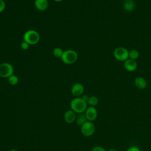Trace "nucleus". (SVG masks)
<instances>
[{"label":"nucleus","instance_id":"obj_1","mask_svg":"<svg viewBox=\"0 0 151 151\" xmlns=\"http://www.w3.org/2000/svg\"><path fill=\"white\" fill-rule=\"evenodd\" d=\"M70 108L76 113L81 114L85 112L87 108V103L83 100L81 97H75L70 102Z\"/></svg>","mask_w":151,"mask_h":151},{"label":"nucleus","instance_id":"obj_2","mask_svg":"<svg viewBox=\"0 0 151 151\" xmlns=\"http://www.w3.org/2000/svg\"><path fill=\"white\" fill-rule=\"evenodd\" d=\"M23 40L29 45H35L40 40L39 33L34 29H29L25 31L23 35Z\"/></svg>","mask_w":151,"mask_h":151},{"label":"nucleus","instance_id":"obj_3","mask_svg":"<svg viewBox=\"0 0 151 151\" xmlns=\"http://www.w3.org/2000/svg\"><path fill=\"white\" fill-rule=\"evenodd\" d=\"M61 59L65 64H72L77 61L78 59V54L73 50H66L64 51Z\"/></svg>","mask_w":151,"mask_h":151},{"label":"nucleus","instance_id":"obj_4","mask_svg":"<svg viewBox=\"0 0 151 151\" xmlns=\"http://www.w3.org/2000/svg\"><path fill=\"white\" fill-rule=\"evenodd\" d=\"M14 68L12 65L9 63H2L0 64V77L8 78L14 74Z\"/></svg>","mask_w":151,"mask_h":151},{"label":"nucleus","instance_id":"obj_5","mask_svg":"<svg viewBox=\"0 0 151 151\" xmlns=\"http://www.w3.org/2000/svg\"><path fill=\"white\" fill-rule=\"evenodd\" d=\"M129 52L126 48L119 47L114 50L113 56L118 61H125L129 58Z\"/></svg>","mask_w":151,"mask_h":151},{"label":"nucleus","instance_id":"obj_6","mask_svg":"<svg viewBox=\"0 0 151 151\" xmlns=\"http://www.w3.org/2000/svg\"><path fill=\"white\" fill-rule=\"evenodd\" d=\"M80 130L83 136L86 137H90L94 133L96 127L94 124L92 122L86 121L81 126Z\"/></svg>","mask_w":151,"mask_h":151},{"label":"nucleus","instance_id":"obj_7","mask_svg":"<svg viewBox=\"0 0 151 151\" xmlns=\"http://www.w3.org/2000/svg\"><path fill=\"white\" fill-rule=\"evenodd\" d=\"M84 114L86 116V117L87 121L93 122L97 119L98 113H97V110L95 108V107L89 106L86 109Z\"/></svg>","mask_w":151,"mask_h":151},{"label":"nucleus","instance_id":"obj_8","mask_svg":"<svg viewBox=\"0 0 151 151\" xmlns=\"http://www.w3.org/2000/svg\"><path fill=\"white\" fill-rule=\"evenodd\" d=\"M84 91V87L83 85L80 83H76L71 87V94L76 97H78L83 95Z\"/></svg>","mask_w":151,"mask_h":151},{"label":"nucleus","instance_id":"obj_9","mask_svg":"<svg viewBox=\"0 0 151 151\" xmlns=\"http://www.w3.org/2000/svg\"><path fill=\"white\" fill-rule=\"evenodd\" d=\"M124 67L127 71L129 72L134 71L137 69V64L136 60L128 58L124 63Z\"/></svg>","mask_w":151,"mask_h":151},{"label":"nucleus","instance_id":"obj_10","mask_svg":"<svg viewBox=\"0 0 151 151\" xmlns=\"http://www.w3.org/2000/svg\"><path fill=\"white\" fill-rule=\"evenodd\" d=\"M64 119L66 123L68 124H71L76 119V113L72 110H68L65 112L64 114Z\"/></svg>","mask_w":151,"mask_h":151},{"label":"nucleus","instance_id":"obj_11","mask_svg":"<svg viewBox=\"0 0 151 151\" xmlns=\"http://www.w3.org/2000/svg\"><path fill=\"white\" fill-rule=\"evenodd\" d=\"M134 85L137 88L143 90L146 87L147 81L144 77L138 76L134 79Z\"/></svg>","mask_w":151,"mask_h":151},{"label":"nucleus","instance_id":"obj_12","mask_svg":"<svg viewBox=\"0 0 151 151\" xmlns=\"http://www.w3.org/2000/svg\"><path fill=\"white\" fill-rule=\"evenodd\" d=\"M34 5L38 10L43 11L47 9L48 6V0H35Z\"/></svg>","mask_w":151,"mask_h":151},{"label":"nucleus","instance_id":"obj_13","mask_svg":"<svg viewBox=\"0 0 151 151\" xmlns=\"http://www.w3.org/2000/svg\"><path fill=\"white\" fill-rule=\"evenodd\" d=\"M123 8L127 12H132L135 8V3L133 0H127L123 4Z\"/></svg>","mask_w":151,"mask_h":151},{"label":"nucleus","instance_id":"obj_14","mask_svg":"<svg viewBox=\"0 0 151 151\" xmlns=\"http://www.w3.org/2000/svg\"><path fill=\"white\" fill-rule=\"evenodd\" d=\"M87 103V104L90 105V106L95 107L99 103V99L95 96H90Z\"/></svg>","mask_w":151,"mask_h":151},{"label":"nucleus","instance_id":"obj_15","mask_svg":"<svg viewBox=\"0 0 151 151\" xmlns=\"http://www.w3.org/2000/svg\"><path fill=\"white\" fill-rule=\"evenodd\" d=\"M86 121H87L86 117V116L84 114H80L77 118H76V124L78 126H81Z\"/></svg>","mask_w":151,"mask_h":151},{"label":"nucleus","instance_id":"obj_16","mask_svg":"<svg viewBox=\"0 0 151 151\" xmlns=\"http://www.w3.org/2000/svg\"><path fill=\"white\" fill-rule=\"evenodd\" d=\"M8 81L10 85L15 86L18 83L19 78H18V76H17L16 75L12 74L8 78Z\"/></svg>","mask_w":151,"mask_h":151},{"label":"nucleus","instance_id":"obj_17","mask_svg":"<svg viewBox=\"0 0 151 151\" xmlns=\"http://www.w3.org/2000/svg\"><path fill=\"white\" fill-rule=\"evenodd\" d=\"M64 51L60 47H56L52 50V54L56 58H61L63 55Z\"/></svg>","mask_w":151,"mask_h":151},{"label":"nucleus","instance_id":"obj_18","mask_svg":"<svg viewBox=\"0 0 151 151\" xmlns=\"http://www.w3.org/2000/svg\"><path fill=\"white\" fill-rule=\"evenodd\" d=\"M139 56V52L136 50H132L129 52V58L136 60Z\"/></svg>","mask_w":151,"mask_h":151},{"label":"nucleus","instance_id":"obj_19","mask_svg":"<svg viewBox=\"0 0 151 151\" xmlns=\"http://www.w3.org/2000/svg\"><path fill=\"white\" fill-rule=\"evenodd\" d=\"M29 45H30L28 42H25L24 41H23L21 42V48L23 50H28L29 48Z\"/></svg>","mask_w":151,"mask_h":151},{"label":"nucleus","instance_id":"obj_20","mask_svg":"<svg viewBox=\"0 0 151 151\" xmlns=\"http://www.w3.org/2000/svg\"><path fill=\"white\" fill-rule=\"evenodd\" d=\"M90 151H106V150L101 146H96L93 147Z\"/></svg>","mask_w":151,"mask_h":151},{"label":"nucleus","instance_id":"obj_21","mask_svg":"<svg viewBox=\"0 0 151 151\" xmlns=\"http://www.w3.org/2000/svg\"><path fill=\"white\" fill-rule=\"evenodd\" d=\"M6 7L5 2L4 0H0V13L4 12Z\"/></svg>","mask_w":151,"mask_h":151},{"label":"nucleus","instance_id":"obj_22","mask_svg":"<svg viewBox=\"0 0 151 151\" xmlns=\"http://www.w3.org/2000/svg\"><path fill=\"white\" fill-rule=\"evenodd\" d=\"M126 151H140V150L136 146H132L127 149Z\"/></svg>","mask_w":151,"mask_h":151},{"label":"nucleus","instance_id":"obj_23","mask_svg":"<svg viewBox=\"0 0 151 151\" xmlns=\"http://www.w3.org/2000/svg\"><path fill=\"white\" fill-rule=\"evenodd\" d=\"M81 98H82V99H83V100H84L85 101L87 102V101H88V99H89V96H87V95H86V94H84V95L82 96Z\"/></svg>","mask_w":151,"mask_h":151},{"label":"nucleus","instance_id":"obj_24","mask_svg":"<svg viewBox=\"0 0 151 151\" xmlns=\"http://www.w3.org/2000/svg\"><path fill=\"white\" fill-rule=\"evenodd\" d=\"M108 151H119V150L116 148H111V149H109Z\"/></svg>","mask_w":151,"mask_h":151},{"label":"nucleus","instance_id":"obj_25","mask_svg":"<svg viewBox=\"0 0 151 151\" xmlns=\"http://www.w3.org/2000/svg\"><path fill=\"white\" fill-rule=\"evenodd\" d=\"M53 1H55V2H60L63 1V0H53Z\"/></svg>","mask_w":151,"mask_h":151},{"label":"nucleus","instance_id":"obj_26","mask_svg":"<svg viewBox=\"0 0 151 151\" xmlns=\"http://www.w3.org/2000/svg\"><path fill=\"white\" fill-rule=\"evenodd\" d=\"M9 151H19V150H17V149H11V150H9Z\"/></svg>","mask_w":151,"mask_h":151},{"label":"nucleus","instance_id":"obj_27","mask_svg":"<svg viewBox=\"0 0 151 151\" xmlns=\"http://www.w3.org/2000/svg\"><path fill=\"white\" fill-rule=\"evenodd\" d=\"M150 45H151V41H150Z\"/></svg>","mask_w":151,"mask_h":151},{"label":"nucleus","instance_id":"obj_28","mask_svg":"<svg viewBox=\"0 0 151 151\" xmlns=\"http://www.w3.org/2000/svg\"><path fill=\"white\" fill-rule=\"evenodd\" d=\"M133 1H134V0H133Z\"/></svg>","mask_w":151,"mask_h":151}]
</instances>
